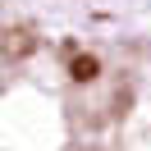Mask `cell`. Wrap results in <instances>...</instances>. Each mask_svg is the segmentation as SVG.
Here are the masks:
<instances>
[{
  "label": "cell",
  "mask_w": 151,
  "mask_h": 151,
  "mask_svg": "<svg viewBox=\"0 0 151 151\" xmlns=\"http://www.w3.org/2000/svg\"><path fill=\"white\" fill-rule=\"evenodd\" d=\"M32 46H37V37H32L28 28H9L5 37H0V50L9 60H23V55H32Z\"/></svg>",
  "instance_id": "6da1fadb"
},
{
  "label": "cell",
  "mask_w": 151,
  "mask_h": 151,
  "mask_svg": "<svg viewBox=\"0 0 151 151\" xmlns=\"http://www.w3.org/2000/svg\"><path fill=\"white\" fill-rule=\"evenodd\" d=\"M69 78H73V83H96V78H101V60L96 55H73L69 60Z\"/></svg>",
  "instance_id": "7a4b0ae2"
}]
</instances>
